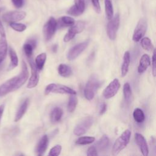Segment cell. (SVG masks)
I'll use <instances>...</instances> for the list:
<instances>
[{"instance_id": "1", "label": "cell", "mask_w": 156, "mask_h": 156, "mask_svg": "<svg viewBox=\"0 0 156 156\" xmlns=\"http://www.w3.org/2000/svg\"><path fill=\"white\" fill-rule=\"evenodd\" d=\"M29 71L26 63L23 61L22 68L18 75L15 76L0 85V98L19 89L27 81Z\"/></svg>"}, {"instance_id": "2", "label": "cell", "mask_w": 156, "mask_h": 156, "mask_svg": "<svg viewBox=\"0 0 156 156\" xmlns=\"http://www.w3.org/2000/svg\"><path fill=\"white\" fill-rule=\"evenodd\" d=\"M100 83L101 82L96 74H92L90 77L84 88V96L87 100L91 101L94 98Z\"/></svg>"}, {"instance_id": "3", "label": "cell", "mask_w": 156, "mask_h": 156, "mask_svg": "<svg viewBox=\"0 0 156 156\" xmlns=\"http://www.w3.org/2000/svg\"><path fill=\"white\" fill-rule=\"evenodd\" d=\"M131 136V132L127 129L115 141L112 149V154L113 155H118L122 149H124L129 143Z\"/></svg>"}, {"instance_id": "4", "label": "cell", "mask_w": 156, "mask_h": 156, "mask_svg": "<svg viewBox=\"0 0 156 156\" xmlns=\"http://www.w3.org/2000/svg\"><path fill=\"white\" fill-rule=\"evenodd\" d=\"M50 93H60V94H76V91L70 87L66 85L57 84V83H50L48 85L44 90V94L46 95Z\"/></svg>"}, {"instance_id": "5", "label": "cell", "mask_w": 156, "mask_h": 156, "mask_svg": "<svg viewBox=\"0 0 156 156\" xmlns=\"http://www.w3.org/2000/svg\"><path fill=\"white\" fill-rule=\"evenodd\" d=\"M57 28V21L54 17H50L43 28V34L46 41H49L54 36Z\"/></svg>"}, {"instance_id": "6", "label": "cell", "mask_w": 156, "mask_h": 156, "mask_svg": "<svg viewBox=\"0 0 156 156\" xmlns=\"http://www.w3.org/2000/svg\"><path fill=\"white\" fill-rule=\"evenodd\" d=\"M93 123V118L91 116H87L83 118L75 127L73 132L76 136H81L85 134L91 127Z\"/></svg>"}, {"instance_id": "7", "label": "cell", "mask_w": 156, "mask_h": 156, "mask_svg": "<svg viewBox=\"0 0 156 156\" xmlns=\"http://www.w3.org/2000/svg\"><path fill=\"white\" fill-rule=\"evenodd\" d=\"M120 18L119 14H116L114 17L109 20L107 26V34L111 40H114L119 27Z\"/></svg>"}, {"instance_id": "8", "label": "cell", "mask_w": 156, "mask_h": 156, "mask_svg": "<svg viewBox=\"0 0 156 156\" xmlns=\"http://www.w3.org/2000/svg\"><path fill=\"white\" fill-rule=\"evenodd\" d=\"M147 21L144 18H141L135 29L132 39L134 41H139L144 35L147 30Z\"/></svg>"}, {"instance_id": "9", "label": "cell", "mask_w": 156, "mask_h": 156, "mask_svg": "<svg viewBox=\"0 0 156 156\" xmlns=\"http://www.w3.org/2000/svg\"><path fill=\"white\" fill-rule=\"evenodd\" d=\"M85 23L82 21H79L76 24H74L73 26H71L68 32L65 35L63 41L65 42H68L71 40L76 34H79L83 31L85 28Z\"/></svg>"}, {"instance_id": "10", "label": "cell", "mask_w": 156, "mask_h": 156, "mask_svg": "<svg viewBox=\"0 0 156 156\" xmlns=\"http://www.w3.org/2000/svg\"><path fill=\"white\" fill-rule=\"evenodd\" d=\"M88 44V41H85L76 44L73 46L67 53L66 57L69 60H73L76 59L87 47Z\"/></svg>"}, {"instance_id": "11", "label": "cell", "mask_w": 156, "mask_h": 156, "mask_svg": "<svg viewBox=\"0 0 156 156\" xmlns=\"http://www.w3.org/2000/svg\"><path fill=\"white\" fill-rule=\"evenodd\" d=\"M121 87L120 82L118 79H113L103 91V96L106 99H110L116 94Z\"/></svg>"}, {"instance_id": "12", "label": "cell", "mask_w": 156, "mask_h": 156, "mask_svg": "<svg viewBox=\"0 0 156 156\" xmlns=\"http://www.w3.org/2000/svg\"><path fill=\"white\" fill-rule=\"evenodd\" d=\"M26 16V13L23 11H11L4 13L2 15V20L6 23L18 22L23 20Z\"/></svg>"}, {"instance_id": "13", "label": "cell", "mask_w": 156, "mask_h": 156, "mask_svg": "<svg viewBox=\"0 0 156 156\" xmlns=\"http://www.w3.org/2000/svg\"><path fill=\"white\" fill-rule=\"evenodd\" d=\"M29 64L31 69V75L28 81L27 87L30 89L35 87L38 85L39 82V74L35 64L31 59L29 60Z\"/></svg>"}, {"instance_id": "14", "label": "cell", "mask_w": 156, "mask_h": 156, "mask_svg": "<svg viewBox=\"0 0 156 156\" xmlns=\"http://www.w3.org/2000/svg\"><path fill=\"white\" fill-rule=\"evenodd\" d=\"M135 140L137 145L139 146L141 152L144 156H147L149 155V149L146 139L140 133H135Z\"/></svg>"}, {"instance_id": "15", "label": "cell", "mask_w": 156, "mask_h": 156, "mask_svg": "<svg viewBox=\"0 0 156 156\" xmlns=\"http://www.w3.org/2000/svg\"><path fill=\"white\" fill-rule=\"evenodd\" d=\"M29 104V99L26 98L20 104V105L19 106L16 111V113L15 116V119H14L15 122H18L23 118V116L26 113Z\"/></svg>"}, {"instance_id": "16", "label": "cell", "mask_w": 156, "mask_h": 156, "mask_svg": "<svg viewBox=\"0 0 156 156\" xmlns=\"http://www.w3.org/2000/svg\"><path fill=\"white\" fill-rule=\"evenodd\" d=\"M49 144V138L47 135H44L38 141L36 147V152L38 155H42L47 149Z\"/></svg>"}, {"instance_id": "17", "label": "cell", "mask_w": 156, "mask_h": 156, "mask_svg": "<svg viewBox=\"0 0 156 156\" xmlns=\"http://www.w3.org/2000/svg\"><path fill=\"white\" fill-rule=\"evenodd\" d=\"M36 45H37V41L35 39H29L27 41L26 43L24 44L23 51L25 55L29 58H31L33 54V51L35 48Z\"/></svg>"}, {"instance_id": "18", "label": "cell", "mask_w": 156, "mask_h": 156, "mask_svg": "<svg viewBox=\"0 0 156 156\" xmlns=\"http://www.w3.org/2000/svg\"><path fill=\"white\" fill-rule=\"evenodd\" d=\"M150 65H151L150 57L146 54H143L140 60L139 65L138 67V72L140 74L143 73L146 71V69L150 66Z\"/></svg>"}, {"instance_id": "19", "label": "cell", "mask_w": 156, "mask_h": 156, "mask_svg": "<svg viewBox=\"0 0 156 156\" xmlns=\"http://www.w3.org/2000/svg\"><path fill=\"white\" fill-rule=\"evenodd\" d=\"M130 62V54L129 51H126L123 56V61L121 68V76L124 77L128 73Z\"/></svg>"}, {"instance_id": "20", "label": "cell", "mask_w": 156, "mask_h": 156, "mask_svg": "<svg viewBox=\"0 0 156 156\" xmlns=\"http://www.w3.org/2000/svg\"><path fill=\"white\" fill-rule=\"evenodd\" d=\"M8 45L6 40V37H0V65L5 58L7 54Z\"/></svg>"}, {"instance_id": "21", "label": "cell", "mask_w": 156, "mask_h": 156, "mask_svg": "<svg viewBox=\"0 0 156 156\" xmlns=\"http://www.w3.org/2000/svg\"><path fill=\"white\" fill-rule=\"evenodd\" d=\"M9 54L10 58V63L8 67L9 70H11L16 67L18 65V58L15 51L11 47L9 49Z\"/></svg>"}, {"instance_id": "22", "label": "cell", "mask_w": 156, "mask_h": 156, "mask_svg": "<svg viewBox=\"0 0 156 156\" xmlns=\"http://www.w3.org/2000/svg\"><path fill=\"white\" fill-rule=\"evenodd\" d=\"M63 115V110L61 108L55 107H54L50 114V119L52 122L55 123L58 122L62 118Z\"/></svg>"}, {"instance_id": "23", "label": "cell", "mask_w": 156, "mask_h": 156, "mask_svg": "<svg viewBox=\"0 0 156 156\" xmlns=\"http://www.w3.org/2000/svg\"><path fill=\"white\" fill-rule=\"evenodd\" d=\"M58 73L63 77H68L73 74L71 67L64 63H61L58 66Z\"/></svg>"}, {"instance_id": "24", "label": "cell", "mask_w": 156, "mask_h": 156, "mask_svg": "<svg viewBox=\"0 0 156 156\" xmlns=\"http://www.w3.org/2000/svg\"><path fill=\"white\" fill-rule=\"evenodd\" d=\"M110 140L106 135H104L97 143V148L101 152L104 151L109 146ZM97 149V150H98Z\"/></svg>"}, {"instance_id": "25", "label": "cell", "mask_w": 156, "mask_h": 156, "mask_svg": "<svg viewBox=\"0 0 156 156\" xmlns=\"http://www.w3.org/2000/svg\"><path fill=\"white\" fill-rule=\"evenodd\" d=\"M75 23L74 20L70 17L67 16H64L61 17L58 21L57 22V27H68V26H71Z\"/></svg>"}, {"instance_id": "26", "label": "cell", "mask_w": 156, "mask_h": 156, "mask_svg": "<svg viewBox=\"0 0 156 156\" xmlns=\"http://www.w3.org/2000/svg\"><path fill=\"white\" fill-rule=\"evenodd\" d=\"M46 59V54L44 52L41 53L36 57L35 60V64L38 70H41L43 68Z\"/></svg>"}, {"instance_id": "27", "label": "cell", "mask_w": 156, "mask_h": 156, "mask_svg": "<svg viewBox=\"0 0 156 156\" xmlns=\"http://www.w3.org/2000/svg\"><path fill=\"white\" fill-rule=\"evenodd\" d=\"M76 95V94H70L69 98L67 105V110L70 113H72L75 110L78 103V99Z\"/></svg>"}, {"instance_id": "28", "label": "cell", "mask_w": 156, "mask_h": 156, "mask_svg": "<svg viewBox=\"0 0 156 156\" xmlns=\"http://www.w3.org/2000/svg\"><path fill=\"white\" fill-rule=\"evenodd\" d=\"M133 117L137 123H142L145 119V116L143 111L140 108H136L133 112Z\"/></svg>"}, {"instance_id": "29", "label": "cell", "mask_w": 156, "mask_h": 156, "mask_svg": "<svg viewBox=\"0 0 156 156\" xmlns=\"http://www.w3.org/2000/svg\"><path fill=\"white\" fill-rule=\"evenodd\" d=\"M74 9L75 10L78 16L82 15L85 8V1L84 0H74V5H73Z\"/></svg>"}, {"instance_id": "30", "label": "cell", "mask_w": 156, "mask_h": 156, "mask_svg": "<svg viewBox=\"0 0 156 156\" xmlns=\"http://www.w3.org/2000/svg\"><path fill=\"white\" fill-rule=\"evenodd\" d=\"M123 94L125 102L129 103L132 98V90L129 83L126 82L123 86Z\"/></svg>"}, {"instance_id": "31", "label": "cell", "mask_w": 156, "mask_h": 156, "mask_svg": "<svg viewBox=\"0 0 156 156\" xmlns=\"http://www.w3.org/2000/svg\"><path fill=\"white\" fill-rule=\"evenodd\" d=\"M105 12L107 20H110L113 16V9L111 0H105Z\"/></svg>"}, {"instance_id": "32", "label": "cell", "mask_w": 156, "mask_h": 156, "mask_svg": "<svg viewBox=\"0 0 156 156\" xmlns=\"http://www.w3.org/2000/svg\"><path fill=\"white\" fill-rule=\"evenodd\" d=\"M95 140V138L93 136H80L76 141L77 144L79 145H86L93 143Z\"/></svg>"}, {"instance_id": "33", "label": "cell", "mask_w": 156, "mask_h": 156, "mask_svg": "<svg viewBox=\"0 0 156 156\" xmlns=\"http://www.w3.org/2000/svg\"><path fill=\"white\" fill-rule=\"evenodd\" d=\"M140 40H141V42H140L141 46L144 50L150 51L154 49V46L149 38L144 37L143 38H141Z\"/></svg>"}, {"instance_id": "34", "label": "cell", "mask_w": 156, "mask_h": 156, "mask_svg": "<svg viewBox=\"0 0 156 156\" xmlns=\"http://www.w3.org/2000/svg\"><path fill=\"white\" fill-rule=\"evenodd\" d=\"M10 26L14 30L17 32H23L26 29V26L23 23H18L16 22H12L9 23Z\"/></svg>"}, {"instance_id": "35", "label": "cell", "mask_w": 156, "mask_h": 156, "mask_svg": "<svg viewBox=\"0 0 156 156\" xmlns=\"http://www.w3.org/2000/svg\"><path fill=\"white\" fill-rule=\"evenodd\" d=\"M62 151V146L60 144H57L52 147L49 151V155L51 156H57Z\"/></svg>"}, {"instance_id": "36", "label": "cell", "mask_w": 156, "mask_h": 156, "mask_svg": "<svg viewBox=\"0 0 156 156\" xmlns=\"http://www.w3.org/2000/svg\"><path fill=\"white\" fill-rule=\"evenodd\" d=\"M152 72L153 76L155 77L156 75V66H155V49H154L153 54L152 57Z\"/></svg>"}, {"instance_id": "37", "label": "cell", "mask_w": 156, "mask_h": 156, "mask_svg": "<svg viewBox=\"0 0 156 156\" xmlns=\"http://www.w3.org/2000/svg\"><path fill=\"white\" fill-rule=\"evenodd\" d=\"M87 155L88 156H96L98 155L97 148L95 146L90 147L87 152Z\"/></svg>"}, {"instance_id": "38", "label": "cell", "mask_w": 156, "mask_h": 156, "mask_svg": "<svg viewBox=\"0 0 156 156\" xmlns=\"http://www.w3.org/2000/svg\"><path fill=\"white\" fill-rule=\"evenodd\" d=\"M92 4L93 5L94 9L97 13H100L101 12V6L99 4V0H91Z\"/></svg>"}, {"instance_id": "39", "label": "cell", "mask_w": 156, "mask_h": 156, "mask_svg": "<svg viewBox=\"0 0 156 156\" xmlns=\"http://www.w3.org/2000/svg\"><path fill=\"white\" fill-rule=\"evenodd\" d=\"M13 5L16 8H21L24 4V0H12Z\"/></svg>"}, {"instance_id": "40", "label": "cell", "mask_w": 156, "mask_h": 156, "mask_svg": "<svg viewBox=\"0 0 156 156\" xmlns=\"http://www.w3.org/2000/svg\"><path fill=\"white\" fill-rule=\"evenodd\" d=\"M2 10V8L0 7V13H1ZM0 35H1V36H2V37H6L5 29H4V27L3 25H2V22H1V18H0Z\"/></svg>"}, {"instance_id": "41", "label": "cell", "mask_w": 156, "mask_h": 156, "mask_svg": "<svg viewBox=\"0 0 156 156\" xmlns=\"http://www.w3.org/2000/svg\"><path fill=\"white\" fill-rule=\"evenodd\" d=\"M107 110V105L105 102H102L101 104L99 107V114L103 115Z\"/></svg>"}, {"instance_id": "42", "label": "cell", "mask_w": 156, "mask_h": 156, "mask_svg": "<svg viewBox=\"0 0 156 156\" xmlns=\"http://www.w3.org/2000/svg\"><path fill=\"white\" fill-rule=\"evenodd\" d=\"M4 108H5V105L4 104H1L0 105V122L4 113Z\"/></svg>"}, {"instance_id": "43", "label": "cell", "mask_w": 156, "mask_h": 156, "mask_svg": "<svg viewBox=\"0 0 156 156\" xmlns=\"http://www.w3.org/2000/svg\"><path fill=\"white\" fill-rule=\"evenodd\" d=\"M57 45L55 44V45H54V47H53V51H54V52H55L57 51Z\"/></svg>"}]
</instances>
